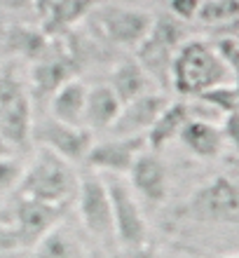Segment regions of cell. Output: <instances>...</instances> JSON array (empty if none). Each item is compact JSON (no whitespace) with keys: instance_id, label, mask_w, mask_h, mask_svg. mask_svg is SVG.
I'll return each mask as SVG.
<instances>
[{"instance_id":"29","label":"cell","mask_w":239,"mask_h":258,"mask_svg":"<svg viewBox=\"0 0 239 258\" xmlns=\"http://www.w3.org/2000/svg\"><path fill=\"white\" fill-rule=\"evenodd\" d=\"M5 155H14V150L10 148V146L3 141V139H0V157H5Z\"/></svg>"},{"instance_id":"4","label":"cell","mask_w":239,"mask_h":258,"mask_svg":"<svg viewBox=\"0 0 239 258\" xmlns=\"http://www.w3.org/2000/svg\"><path fill=\"white\" fill-rule=\"evenodd\" d=\"M152 17L155 14L143 10V7L113 3V5L101 7L94 5L85 19L92 24V31L96 33V38H101L103 42H108L113 47L136 49L150 31Z\"/></svg>"},{"instance_id":"17","label":"cell","mask_w":239,"mask_h":258,"mask_svg":"<svg viewBox=\"0 0 239 258\" xmlns=\"http://www.w3.org/2000/svg\"><path fill=\"white\" fill-rule=\"evenodd\" d=\"M87 89L89 85H85L80 78H70L68 82H63L61 87L49 96V117H54L59 122L73 124V127H82Z\"/></svg>"},{"instance_id":"6","label":"cell","mask_w":239,"mask_h":258,"mask_svg":"<svg viewBox=\"0 0 239 258\" xmlns=\"http://www.w3.org/2000/svg\"><path fill=\"white\" fill-rule=\"evenodd\" d=\"M110 200L113 216V235L122 249H136L148 242V218L143 214V204L131 192L124 176H103Z\"/></svg>"},{"instance_id":"11","label":"cell","mask_w":239,"mask_h":258,"mask_svg":"<svg viewBox=\"0 0 239 258\" xmlns=\"http://www.w3.org/2000/svg\"><path fill=\"white\" fill-rule=\"evenodd\" d=\"M169 101L171 99L164 94V92L152 89V92L138 96V99H131V101L122 103L108 134H113V136H145V132L152 127V122L160 117V113L167 108Z\"/></svg>"},{"instance_id":"5","label":"cell","mask_w":239,"mask_h":258,"mask_svg":"<svg viewBox=\"0 0 239 258\" xmlns=\"http://www.w3.org/2000/svg\"><path fill=\"white\" fill-rule=\"evenodd\" d=\"M185 214L209 225L237 228L239 223V185L230 174H218L192 190L185 202Z\"/></svg>"},{"instance_id":"27","label":"cell","mask_w":239,"mask_h":258,"mask_svg":"<svg viewBox=\"0 0 239 258\" xmlns=\"http://www.w3.org/2000/svg\"><path fill=\"white\" fill-rule=\"evenodd\" d=\"M127 258H164V256L150 244V242H145V244L136 246V249H129V251H127Z\"/></svg>"},{"instance_id":"30","label":"cell","mask_w":239,"mask_h":258,"mask_svg":"<svg viewBox=\"0 0 239 258\" xmlns=\"http://www.w3.org/2000/svg\"><path fill=\"white\" fill-rule=\"evenodd\" d=\"M143 3H150V0H124V5H131V7H141Z\"/></svg>"},{"instance_id":"24","label":"cell","mask_w":239,"mask_h":258,"mask_svg":"<svg viewBox=\"0 0 239 258\" xmlns=\"http://www.w3.org/2000/svg\"><path fill=\"white\" fill-rule=\"evenodd\" d=\"M209 45L213 47V52L218 54V59L225 63L232 73H237V66H239V40H237V33H234V28H227L223 31L220 28V33L209 40Z\"/></svg>"},{"instance_id":"8","label":"cell","mask_w":239,"mask_h":258,"mask_svg":"<svg viewBox=\"0 0 239 258\" xmlns=\"http://www.w3.org/2000/svg\"><path fill=\"white\" fill-rule=\"evenodd\" d=\"M31 141H35L40 148L54 153L56 157H61L70 164L85 162L92 143H94V134L85 127H73V124L59 122L54 117H40L33 120V129H31Z\"/></svg>"},{"instance_id":"12","label":"cell","mask_w":239,"mask_h":258,"mask_svg":"<svg viewBox=\"0 0 239 258\" xmlns=\"http://www.w3.org/2000/svg\"><path fill=\"white\" fill-rule=\"evenodd\" d=\"M56 218H59L56 207L17 195L14 216L7 221V225L14 230V237H17L19 246H35L38 239L56 225Z\"/></svg>"},{"instance_id":"22","label":"cell","mask_w":239,"mask_h":258,"mask_svg":"<svg viewBox=\"0 0 239 258\" xmlns=\"http://www.w3.org/2000/svg\"><path fill=\"white\" fill-rule=\"evenodd\" d=\"M195 101L204 103L209 110H213L216 115L223 120L225 115L237 113L239 106V92H237V82H225V85H216V87L204 89L202 94L192 96Z\"/></svg>"},{"instance_id":"21","label":"cell","mask_w":239,"mask_h":258,"mask_svg":"<svg viewBox=\"0 0 239 258\" xmlns=\"http://www.w3.org/2000/svg\"><path fill=\"white\" fill-rule=\"evenodd\" d=\"M33 256L35 258H85L77 237L59 223L38 239V244L33 246Z\"/></svg>"},{"instance_id":"14","label":"cell","mask_w":239,"mask_h":258,"mask_svg":"<svg viewBox=\"0 0 239 258\" xmlns=\"http://www.w3.org/2000/svg\"><path fill=\"white\" fill-rule=\"evenodd\" d=\"M192 157L197 160H218L225 153L227 143L220 134L218 122H209V120H195L190 117L183 124L181 134L176 139Z\"/></svg>"},{"instance_id":"10","label":"cell","mask_w":239,"mask_h":258,"mask_svg":"<svg viewBox=\"0 0 239 258\" xmlns=\"http://www.w3.org/2000/svg\"><path fill=\"white\" fill-rule=\"evenodd\" d=\"M127 183L141 204L162 207L169 197V167L160 153L145 148L127 171Z\"/></svg>"},{"instance_id":"3","label":"cell","mask_w":239,"mask_h":258,"mask_svg":"<svg viewBox=\"0 0 239 258\" xmlns=\"http://www.w3.org/2000/svg\"><path fill=\"white\" fill-rule=\"evenodd\" d=\"M183 40H188L185 24L174 19L167 12L152 17V26L148 35L134 49V59L148 73L155 89H160L164 94H167V89H171V61H174V54Z\"/></svg>"},{"instance_id":"7","label":"cell","mask_w":239,"mask_h":258,"mask_svg":"<svg viewBox=\"0 0 239 258\" xmlns=\"http://www.w3.org/2000/svg\"><path fill=\"white\" fill-rule=\"evenodd\" d=\"M75 202H77V216H80V223L87 230V235H92L99 242H115L113 216H110V200L101 174L89 169L85 174H77Z\"/></svg>"},{"instance_id":"15","label":"cell","mask_w":239,"mask_h":258,"mask_svg":"<svg viewBox=\"0 0 239 258\" xmlns=\"http://www.w3.org/2000/svg\"><path fill=\"white\" fill-rule=\"evenodd\" d=\"M96 0H33V7L40 17V28L47 35H56L70 28L75 21L85 19Z\"/></svg>"},{"instance_id":"26","label":"cell","mask_w":239,"mask_h":258,"mask_svg":"<svg viewBox=\"0 0 239 258\" xmlns=\"http://www.w3.org/2000/svg\"><path fill=\"white\" fill-rule=\"evenodd\" d=\"M167 5H169V14L174 17V19L188 24V21L197 19L202 0H167Z\"/></svg>"},{"instance_id":"25","label":"cell","mask_w":239,"mask_h":258,"mask_svg":"<svg viewBox=\"0 0 239 258\" xmlns=\"http://www.w3.org/2000/svg\"><path fill=\"white\" fill-rule=\"evenodd\" d=\"M21 176H24V162L14 155L0 157V200L14 195L19 190Z\"/></svg>"},{"instance_id":"20","label":"cell","mask_w":239,"mask_h":258,"mask_svg":"<svg viewBox=\"0 0 239 258\" xmlns=\"http://www.w3.org/2000/svg\"><path fill=\"white\" fill-rule=\"evenodd\" d=\"M0 49H7L10 54L33 63L49 49V35L42 28H33V26H26V24H14V26H10L5 31Z\"/></svg>"},{"instance_id":"16","label":"cell","mask_w":239,"mask_h":258,"mask_svg":"<svg viewBox=\"0 0 239 258\" xmlns=\"http://www.w3.org/2000/svg\"><path fill=\"white\" fill-rule=\"evenodd\" d=\"M106 85L113 89V94L117 96L120 103L138 99V96H143L155 89V85H152V80L148 78V73L141 68V63H138L134 56L120 59V61L113 66V71H110V78Z\"/></svg>"},{"instance_id":"13","label":"cell","mask_w":239,"mask_h":258,"mask_svg":"<svg viewBox=\"0 0 239 258\" xmlns=\"http://www.w3.org/2000/svg\"><path fill=\"white\" fill-rule=\"evenodd\" d=\"M75 75V59L63 54H49V49L31 63V75H28L26 89L31 101H45L61 87L63 82H68Z\"/></svg>"},{"instance_id":"31","label":"cell","mask_w":239,"mask_h":258,"mask_svg":"<svg viewBox=\"0 0 239 258\" xmlns=\"http://www.w3.org/2000/svg\"><path fill=\"white\" fill-rule=\"evenodd\" d=\"M216 258H239V253L237 251H227V253H220V256H216Z\"/></svg>"},{"instance_id":"33","label":"cell","mask_w":239,"mask_h":258,"mask_svg":"<svg viewBox=\"0 0 239 258\" xmlns=\"http://www.w3.org/2000/svg\"><path fill=\"white\" fill-rule=\"evenodd\" d=\"M0 63H3V49H0Z\"/></svg>"},{"instance_id":"1","label":"cell","mask_w":239,"mask_h":258,"mask_svg":"<svg viewBox=\"0 0 239 258\" xmlns=\"http://www.w3.org/2000/svg\"><path fill=\"white\" fill-rule=\"evenodd\" d=\"M234 80L237 73L220 61L209 40L202 38L183 40L171 61V89L183 99H192L209 87Z\"/></svg>"},{"instance_id":"18","label":"cell","mask_w":239,"mask_h":258,"mask_svg":"<svg viewBox=\"0 0 239 258\" xmlns=\"http://www.w3.org/2000/svg\"><path fill=\"white\" fill-rule=\"evenodd\" d=\"M190 120V108H188V101L181 99V101H169L167 108L160 113V117L152 122V127L145 132V146L152 153H162L169 143H174L181 134L183 124Z\"/></svg>"},{"instance_id":"19","label":"cell","mask_w":239,"mask_h":258,"mask_svg":"<svg viewBox=\"0 0 239 258\" xmlns=\"http://www.w3.org/2000/svg\"><path fill=\"white\" fill-rule=\"evenodd\" d=\"M120 106L122 103L117 101V96L113 94V89L106 82L92 85L87 89V103H85L82 127L89 129L92 134H96V132H110L117 113H120Z\"/></svg>"},{"instance_id":"2","label":"cell","mask_w":239,"mask_h":258,"mask_svg":"<svg viewBox=\"0 0 239 258\" xmlns=\"http://www.w3.org/2000/svg\"><path fill=\"white\" fill-rule=\"evenodd\" d=\"M75 188L77 174L73 164L40 148L38 155L33 157V162L24 167V176H21L17 195L61 209L68 200L75 197Z\"/></svg>"},{"instance_id":"9","label":"cell","mask_w":239,"mask_h":258,"mask_svg":"<svg viewBox=\"0 0 239 258\" xmlns=\"http://www.w3.org/2000/svg\"><path fill=\"white\" fill-rule=\"evenodd\" d=\"M145 136H113L94 141L89 148L85 164L89 171H96L101 176H127L131 164L143 150Z\"/></svg>"},{"instance_id":"23","label":"cell","mask_w":239,"mask_h":258,"mask_svg":"<svg viewBox=\"0 0 239 258\" xmlns=\"http://www.w3.org/2000/svg\"><path fill=\"white\" fill-rule=\"evenodd\" d=\"M239 17V0H202L197 19L206 26H234Z\"/></svg>"},{"instance_id":"32","label":"cell","mask_w":239,"mask_h":258,"mask_svg":"<svg viewBox=\"0 0 239 258\" xmlns=\"http://www.w3.org/2000/svg\"><path fill=\"white\" fill-rule=\"evenodd\" d=\"M178 258H206V256H197V253H183V256H178Z\"/></svg>"},{"instance_id":"28","label":"cell","mask_w":239,"mask_h":258,"mask_svg":"<svg viewBox=\"0 0 239 258\" xmlns=\"http://www.w3.org/2000/svg\"><path fill=\"white\" fill-rule=\"evenodd\" d=\"M0 7L7 12H24L28 7H33V0H0Z\"/></svg>"}]
</instances>
